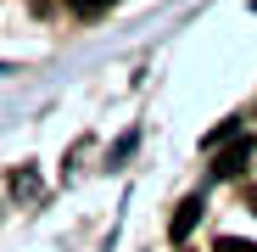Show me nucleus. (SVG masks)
I'll return each instance as SVG.
<instances>
[{"instance_id": "nucleus-2", "label": "nucleus", "mask_w": 257, "mask_h": 252, "mask_svg": "<svg viewBox=\"0 0 257 252\" xmlns=\"http://www.w3.org/2000/svg\"><path fill=\"white\" fill-rule=\"evenodd\" d=\"M196 219H201V196H185V202H179V213H174V224H168V235L185 241V235L196 230Z\"/></svg>"}, {"instance_id": "nucleus-5", "label": "nucleus", "mask_w": 257, "mask_h": 252, "mask_svg": "<svg viewBox=\"0 0 257 252\" xmlns=\"http://www.w3.org/2000/svg\"><path fill=\"white\" fill-rule=\"evenodd\" d=\"M246 207H251V213H257V185H251V191H246Z\"/></svg>"}, {"instance_id": "nucleus-1", "label": "nucleus", "mask_w": 257, "mask_h": 252, "mask_svg": "<svg viewBox=\"0 0 257 252\" xmlns=\"http://www.w3.org/2000/svg\"><path fill=\"white\" fill-rule=\"evenodd\" d=\"M257 151V140L246 135V129H229V146L218 151V162H212V174H218V180H235L240 174V168H246V157Z\"/></svg>"}, {"instance_id": "nucleus-3", "label": "nucleus", "mask_w": 257, "mask_h": 252, "mask_svg": "<svg viewBox=\"0 0 257 252\" xmlns=\"http://www.w3.org/2000/svg\"><path fill=\"white\" fill-rule=\"evenodd\" d=\"M67 12L73 17H101V12H112V0H67Z\"/></svg>"}, {"instance_id": "nucleus-4", "label": "nucleus", "mask_w": 257, "mask_h": 252, "mask_svg": "<svg viewBox=\"0 0 257 252\" xmlns=\"http://www.w3.org/2000/svg\"><path fill=\"white\" fill-rule=\"evenodd\" d=\"M212 252H257V241H235V235H224Z\"/></svg>"}]
</instances>
